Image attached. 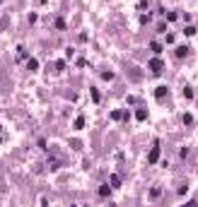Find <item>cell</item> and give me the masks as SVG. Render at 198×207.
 <instances>
[{
  "instance_id": "obj_1",
  "label": "cell",
  "mask_w": 198,
  "mask_h": 207,
  "mask_svg": "<svg viewBox=\"0 0 198 207\" xmlns=\"http://www.w3.org/2000/svg\"><path fill=\"white\" fill-rule=\"evenodd\" d=\"M162 68H164V65H162V60H159V58H152V60H150V70H152L155 75H159V72H162Z\"/></svg>"
},
{
  "instance_id": "obj_2",
  "label": "cell",
  "mask_w": 198,
  "mask_h": 207,
  "mask_svg": "<svg viewBox=\"0 0 198 207\" xmlns=\"http://www.w3.org/2000/svg\"><path fill=\"white\" fill-rule=\"evenodd\" d=\"M157 159H159V145H155V149H152V152H150V157H148V161H150V164H155Z\"/></svg>"
},
{
  "instance_id": "obj_3",
  "label": "cell",
  "mask_w": 198,
  "mask_h": 207,
  "mask_svg": "<svg viewBox=\"0 0 198 207\" xmlns=\"http://www.w3.org/2000/svg\"><path fill=\"white\" fill-rule=\"evenodd\" d=\"M167 92H169L167 87H157V89H155V97H157V99H164V97H167Z\"/></svg>"
},
{
  "instance_id": "obj_4",
  "label": "cell",
  "mask_w": 198,
  "mask_h": 207,
  "mask_svg": "<svg viewBox=\"0 0 198 207\" xmlns=\"http://www.w3.org/2000/svg\"><path fill=\"white\" fill-rule=\"evenodd\" d=\"M99 193H102L104 198H109V195H111V188H109V185H102V188H99Z\"/></svg>"
},
{
  "instance_id": "obj_5",
  "label": "cell",
  "mask_w": 198,
  "mask_h": 207,
  "mask_svg": "<svg viewBox=\"0 0 198 207\" xmlns=\"http://www.w3.org/2000/svg\"><path fill=\"white\" fill-rule=\"evenodd\" d=\"M135 118H138V121H145V118H148V113L140 108V111H135Z\"/></svg>"
},
{
  "instance_id": "obj_6",
  "label": "cell",
  "mask_w": 198,
  "mask_h": 207,
  "mask_svg": "<svg viewBox=\"0 0 198 207\" xmlns=\"http://www.w3.org/2000/svg\"><path fill=\"white\" fill-rule=\"evenodd\" d=\"M150 48H152L155 53H162V44H157V41H152V44H150Z\"/></svg>"
},
{
  "instance_id": "obj_7",
  "label": "cell",
  "mask_w": 198,
  "mask_h": 207,
  "mask_svg": "<svg viewBox=\"0 0 198 207\" xmlns=\"http://www.w3.org/2000/svg\"><path fill=\"white\" fill-rule=\"evenodd\" d=\"M186 51H189L186 46H179V48H176V55H179V58H184V55H186Z\"/></svg>"
},
{
  "instance_id": "obj_8",
  "label": "cell",
  "mask_w": 198,
  "mask_h": 207,
  "mask_svg": "<svg viewBox=\"0 0 198 207\" xmlns=\"http://www.w3.org/2000/svg\"><path fill=\"white\" fill-rule=\"evenodd\" d=\"M111 185L118 188V185H121V178H118V176H111Z\"/></svg>"
},
{
  "instance_id": "obj_9",
  "label": "cell",
  "mask_w": 198,
  "mask_h": 207,
  "mask_svg": "<svg viewBox=\"0 0 198 207\" xmlns=\"http://www.w3.org/2000/svg\"><path fill=\"white\" fill-rule=\"evenodd\" d=\"M184 123H186V125H191V123H193V116H191V113H186V116H184Z\"/></svg>"
},
{
  "instance_id": "obj_10",
  "label": "cell",
  "mask_w": 198,
  "mask_h": 207,
  "mask_svg": "<svg viewBox=\"0 0 198 207\" xmlns=\"http://www.w3.org/2000/svg\"><path fill=\"white\" fill-rule=\"evenodd\" d=\"M184 34H186V36H193V34H196V29H193V27H186V31H184Z\"/></svg>"
}]
</instances>
